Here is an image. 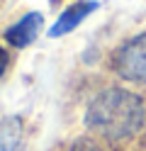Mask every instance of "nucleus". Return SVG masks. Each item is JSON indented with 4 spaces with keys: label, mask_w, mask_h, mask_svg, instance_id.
I'll list each match as a JSON object with an SVG mask.
<instances>
[{
    "label": "nucleus",
    "mask_w": 146,
    "mask_h": 151,
    "mask_svg": "<svg viewBox=\"0 0 146 151\" xmlns=\"http://www.w3.org/2000/svg\"><path fill=\"white\" fill-rule=\"evenodd\" d=\"M146 112L139 95L124 88H107L85 110V127L107 141H122L139 134Z\"/></svg>",
    "instance_id": "f257e3e1"
},
{
    "label": "nucleus",
    "mask_w": 146,
    "mask_h": 151,
    "mask_svg": "<svg viewBox=\"0 0 146 151\" xmlns=\"http://www.w3.org/2000/svg\"><path fill=\"white\" fill-rule=\"evenodd\" d=\"M112 71L129 83H146V32L127 39L112 54Z\"/></svg>",
    "instance_id": "f03ea898"
},
{
    "label": "nucleus",
    "mask_w": 146,
    "mask_h": 151,
    "mask_svg": "<svg viewBox=\"0 0 146 151\" xmlns=\"http://www.w3.org/2000/svg\"><path fill=\"white\" fill-rule=\"evenodd\" d=\"M42 24H44V17L39 15V12H27L22 20H17L5 32V39L12 44V46H17V49H24V46H29V44L37 39Z\"/></svg>",
    "instance_id": "7ed1b4c3"
},
{
    "label": "nucleus",
    "mask_w": 146,
    "mask_h": 151,
    "mask_svg": "<svg viewBox=\"0 0 146 151\" xmlns=\"http://www.w3.org/2000/svg\"><path fill=\"white\" fill-rule=\"evenodd\" d=\"M95 10H97V3H93V0H81V3L66 7V10L61 12V17L54 22V27L49 29V37H63L68 32H73L76 27Z\"/></svg>",
    "instance_id": "20e7f679"
},
{
    "label": "nucleus",
    "mask_w": 146,
    "mask_h": 151,
    "mask_svg": "<svg viewBox=\"0 0 146 151\" xmlns=\"http://www.w3.org/2000/svg\"><path fill=\"white\" fill-rule=\"evenodd\" d=\"M19 141V119L7 117L0 124V151H15Z\"/></svg>",
    "instance_id": "39448f33"
},
{
    "label": "nucleus",
    "mask_w": 146,
    "mask_h": 151,
    "mask_svg": "<svg viewBox=\"0 0 146 151\" xmlns=\"http://www.w3.org/2000/svg\"><path fill=\"white\" fill-rule=\"evenodd\" d=\"M7 63H10V56H7V51L0 46V76L5 73V68H7Z\"/></svg>",
    "instance_id": "423d86ee"
},
{
    "label": "nucleus",
    "mask_w": 146,
    "mask_h": 151,
    "mask_svg": "<svg viewBox=\"0 0 146 151\" xmlns=\"http://www.w3.org/2000/svg\"><path fill=\"white\" fill-rule=\"evenodd\" d=\"M51 3H58V0H51Z\"/></svg>",
    "instance_id": "0eeeda50"
}]
</instances>
